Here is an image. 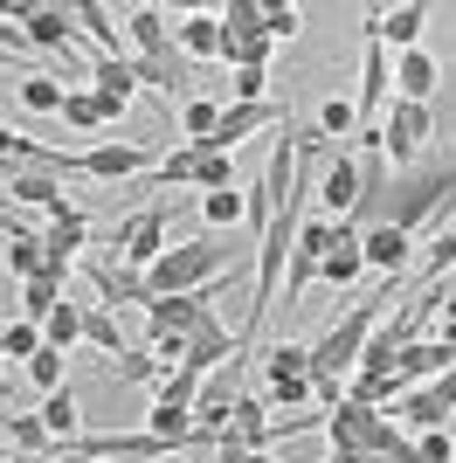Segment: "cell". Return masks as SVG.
I'll return each instance as SVG.
<instances>
[{
  "label": "cell",
  "instance_id": "cell-1",
  "mask_svg": "<svg viewBox=\"0 0 456 463\" xmlns=\"http://www.w3.org/2000/svg\"><path fill=\"white\" fill-rule=\"evenodd\" d=\"M456 214V153H422L415 166H401L387 180V229L401 235H422V229H442Z\"/></svg>",
  "mask_w": 456,
  "mask_h": 463
},
{
  "label": "cell",
  "instance_id": "cell-14",
  "mask_svg": "<svg viewBox=\"0 0 456 463\" xmlns=\"http://www.w3.org/2000/svg\"><path fill=\"white\" fill-rule=\"evenodd\" d=\"M222 443L235 449H270L277 443V415H270L256 394H235V408H228V429H222Z\"/></svg>",
  "mask_w": 456,
  "mask_h": 463
},
{
  "label": "cell",
  "instance_id": "cell-22",
  "mask_svg": "<svg viewBox=\"0 0 456 463\" xmlns=\"http://www.w3.org/2000/svg\"><path fill=\"white\" fill-rule=\"evenodd\" d=\"M173 49H180V56H222V14H208V7H201V14H180L173 21Z\"/></svg>",
  "mask_w": 456,
  "mask_h": 463
},
{
  "label": "cell",
  "instance_id": "cell-18",
  "mask_svg": "<svg viewBox=\"0 0 456 463\" xmlns=\"http://www.w3.org/2000/svg\"><path fill=\"white\" fill-rule=\"evenodd\" d=\"M0 229H7V242H0V263H7V277H21V284H35L49 263H42V229H21L14 214H0Z\"/></svg>",
  "mask_w": 456,
  "mask_h": 463
},
{
  "label": "cell",
  "instance_id": "cell-53",
  "mask_svg": "<svg viewBox=\"0 0 456 463\" xmlns=\"http://www.w3.org/2000/svg\"><path fill=\"white\" fill-rule=\"evenodd\" d=\"M0 463H7V449H0Z\"/></svg>",
  "mask_w": 456,
  "mask_h": 463
},
{
  "label": "cell",
  "instance_id": "cell-50",
  "mask_svg": "<svg viewBox=\"0 0 456 463\" xmlns=\"http://www.w3.org/2000/svg\"><path fill=\"white\" fill-rule=\"evenodd\" d=\"M436 339H442V346H450V353H456V318H450V326H442V332H436Z\"/></svg>",
  "mask_w": 456,
  "mask_h": 463
},
{
  "label": "cell",
  "instance_id": "cell-17",
  "mask_svg": "<svg viewBox=\"0 0 456 463\" xmlns=\"http://www.w3.org/2000/svg\"><path fill=\"white\" fill-rule=\"evenodd\" d=\"M7 201H21V208H42L49 222H62V214H76V201L62 194V180H49V174H7Z\"/></svg>",
  "mask_w": 456,
  "mask_h": 463
},
{
  "label": "cell",
  "instance_id": "cell-12",
  "mask_svg": "<svg viewBox=\"0 0 456 463\" xmlns=\"http://www.w3.org/2000/svg\"><path fill=\"white\" fill-rule=\"evenodd\" d=\"M21 35H28V49H42V56H62V70L76 62V14L70 7H28V14H21Z\"/></svg>",
  "mask_w": 456,
  "mask_h": 463
},
{
  "label": "cell",
  "instance_id": "cell-48",
  "mask_svg": "<svg viewBox=\"0 0 456 463\" xmlns=\"http://www.w3.org/2000/svg\"><path fill=\"white\" fill-rule=\"evenodd\" d=\"M214 463H277L270 449H235V443H222L214 449Z\"/></svg>",
  "mask_w": 456,
  "mask_h": 463
},
{
  "label": "cell",
  "instance_id": "cell-43",
  "mask_svg": "<svg viewBox=\"0 0 456 463\" xmlns=\"http://www.w3.org/2000/svg\"><path fill=\"white\" fill-rule=\"evenodd\" d=\"M194 166H201V153H194V146H180V153H166L159 166H152V180H159V187H173V180H187V187H194Z\"/></svg>",
  "mask_w": 456,
  "mask_h": 463
},
{
  "label": "cell",
  "instance_id": "cell-2",
  "mask_svg": "<svg viewBox=\"0 0 456 463\" xmlns=\"http://www.w3.org/2000/svg\"><path fill=\"white\" fill-rule=\"evenodd\" d=\"M235 270H242V250H228V235H194V242H166V256L146 270V284L152 298H187V290H214Z\"/></svg>",
  "mask_w": 456,
  "mask_h": 463
},
{
  "label": "cell",
  "instance_id": "cell-52",
  "mask_svg": "<svg viewBox=\"0 0 456 463\" xmlns=\"http://www.w3.org/2000/svg\"><path fill=\"white\" fill-rule=\"evenodd\" d=\"M0 360H7V318H0Z\"/></svg>",
  "mask_w": 456,
  "mask_h": 463
},
{
  "label": "cell",
  "instance_id": "cell-28",
  "mask_svg": "<svg viewBox=\"0 0 456 463\" xmlns=\"http://www.w3.org/2000/svg\"><path fill=\"white\" fill-rule=\"evenodd\" d=\"M62 90H70V83H56V77H49V70H28L14 97H21V111H35V118H49V111L62 118Z\"/></svg>",
  "mask_w": 456,
  "mask_h": 463
},
{
  "label": "cell",
  "instance_id": "cell-4",
  "mask_svg": "<svg viewBox=\"0 0 456 463\" xmlns=\"http://www.w3.org/2000/svg\"><path fill=\"white\" fill-rule=\"evenodd\" d=\"M429 132H436V118H429V104H408V97H394L387 111H380V153H387V166H415L422 153H429Z\"/></svg>",
  "mask_w": 456,
  "mask_h": 463
},
{
  "label": "cell",
  "instance_id": "cell-19",
  "mask_svg": "<svg viewBox=\"0 0 456 463\" xmlns=\"http://www.w3.org/2000/svg\"><path fill=\"white\" fill-rule=\"evenodd\" d=\"M318 277H325V284H339V290H353V284L366 277V256H360V229H346V222H332V250H325Z\"/></svg>",
  "mask_w": 456,
  "mask_h": 463
},
{
  "label": "cell",
  "instance_id": "cell-11",
  "mask_svg": "<svg viewBox=\"0 0 456 463\" xmlns=\"http://www.w3.org/2000/svg\"><path fill=\"white\" fill-rule=\"evenodd\" d=\"M325 250H332V222H304V229H298V250H290V263H284V311L304 298V284H318Z\"/></svg>",
  "mask_w": 456,
  "mask_h": 463
},
{
  "label": "cell",
  "instance_id": "cell-29",
  "mask_svg": "<svg viewBox=\"0 0 456 463\" xmlns=\"http://www.w3.org/2000/svg\"><path fill=\"white\" fill-rule=\"evenodd\" d=\"M56 305H62V277L42 270L35 284H21V318H28V326H49V318H56Z\"/></svg>",
  "mask_w": 456,
  "mask_h": 463
},
{
  "label": "cell",
  "instance_id": "cell-46",
  "mask_svg": "<svg viewBox=\"0 0 456 463\" xmlns=\"http://www.w3.org/2000/svg\"><path fill=\"white\" fill-rule=\"evenodd\" d=\"M298 28H304V14L290 7V0H284V7H263V35H270V42H290Z\"/></svg>",
  "mask_w": 456,
  "mask_h": 463
},
{
  "label": "cell",
  "instance_id": "cell-49",
  "mask_svg": "<svg viewBox=\"0 0 456 463\" xmlns=\"http://www.w3.org/2000/svg\"><path fill=\"white\" fill-rule=\"evenodd\" d=\"M0 415H14V381H7V367H0Z\"/></svg>",
  "mask_w": 456,
  "mask_h": 463
},
{
  "label": "cell",
  "instance_id": "cell-41",
  "mask_svg": "<svg viewBox=\"0 0 456 463\" xmlns=\"http://www.w3.org/2000/svg\"><path fill=\"white\" fill-rule=\"evenodd\" d=\"M318 132H325V138H360V111H353L346 97H332V104L318 111Z\"/></svg>",
  "mask_w": 456,
  "mask_h": 463
},
{
  "label": "cell",
  "instance_id": "cell-36",
  "mask_svg": "<svg viewBox=\"0 0 456 463\" xmlns=\"http://www.w3.org/2000/svg\"><path fill=\"white\" fill-rule=\"evenodd\" d=\"M284 373H311V346H290V339H277V346L263 353V381H284Z\"/></svg>",
  "mask_w": 456,
  "mask_h": 463
},
{
  "label": "cell",
  "instance_id": "cell-9",
  "mask_svg": "<svg viewBox=\"0 0 456 463\" xmlns=\"http://www.w3.org/2000/svg\"><path fill=\"white\" fill-rule=\"evenodd\" d=\"M214 311V290H187V298H152L146 305V339H187Z\"/></svg>",
  "mask_w": 456,
  "mask_h": 463
},
{
  "label": "cell",
  "instance_id": "cell-33",
  "mask_svg": "<svg viewBox=\"0 0 456 463\" xmlns=\"http://www.w3.org/2000/svg\"><path fill=\"white\" fill-rule=\"evenodd\" d=\"M214 125H222V104H214V97H187V104H180V132H187V146H208Z\"/></svg>",
  "mask_w": 456,
  "mask_h": 463
},
{
  "label": "cell",
  "instance_id": "cell-35",
  "mask_svg": "<svg viewBox=\"0 0 456 463\" xmlns=\"http://www.w3.org/2000/svg\"><path fill=\"white\" fill-rule=\"evenodd\" d=\"M249 35H263V7H256V0H228L222 7V42H249Z\"/></svg>",
  "mask_w": 456,
  "mask_h": 463
},
{
  "label": "cell",
  "instance_id": "cell-42",
  "mask_svg": "<svg viewBox=\"0 0 456 463\" xmlns=\"http://www.w3.org/2000/svg\"><path fill=\"white\" fill-rule=\"evenodd\" d=\"M28 381H35L42 394H56V387H62V353L49 346V339H42V353H35V360H28Z\"/></svg>",
  "mask_w": 456,
  "mask_h": 463
},
{
  "label": "cell",
  "instance_id": "cell-13",
  "mask_svg": "<svg viewBox=\"0 0 456 463\" xmlns=\"http://www.w3.org/2000/svg\"><path fill=\"white\" fill-rule=\"evenodd\" d=\"M228 360H235V326H228L222 311H208V318L187 332V360H180V367L214 373V367H228Z\"/></svg>",
  "mask_w": 456,
  "mask_h": 463
},
{
  "label": "cell",
  "instance_id": "cell-7",
  "mask_svg": "<svg viewBox=\"0 0 456 463\" xmlns=\"http://www.w3.org/2000/svg\"><path fill=\"white\" fill-rule=\"evenodd\" d=\"M104 256H118V263H132V270H152L159 256H166V201H152V208H138L125 229L111 235V250Z\"/></svg>",
  "mask_w": 456,
  "mask_h": 463
},
{
  "label": "cell",
  "instance_id": "cell-24",
  "mask_svg": "<svg viewBox=\"0 0 456 463\" xmlns=\"http://www.w3.org/2000/svg\"><path fill=\"white\" fill-rule=\"evenodd\" d=\"M422 21H429L422 0H408V7H380V42H394V56H408V49H422Z\"/></svg>",
  "mask_w": 456,
  "mask_h": 463
},
{
  "label": "cell",
  "instance_id": "cell-8",
  "mask_svg": "<svg viewBox=\"0 0 456 463\" xmlns=\"http://www.w3.org/2000/svg\"><path fill=\"white\" fill-rule=\"evenodd\" d=\"M83 70H90V90H97V104H104V125H125V111H132V97H138L132 56H90Z\"/></svg>",
  "mask_w": 456,
  "mask_h": 463
},
{
  "label": "cell",
  "instance_id": "cell-3",
  "mask_svg": "<svg viewBox=\"0 0 456 463\" xmlns=\"http://www.w3.org/2000/svg\"><path fill=\"white\" fill-rule=\"evenodd\" d=\"M325 449H332V457H394V463H422L415 443L394 429V415H387V408H360V402L325 408Z\"/></svg>",
  "mask_w": 456,
  "mask_h": 463
},
{
  "label": "cell",
  "instance_id": "cell-40",
  "mask_svg": "<svg viewBox=\"0 0 456 463\" xmlns=\"http://www.w3.org/2000/svg\"><path fill=\"white\" fill-rule=\"evenodd\" d=\"M194 187H201V194H228V187H235V166H228V153H201V166H194Z\"/></svg>",
  "mask_w": 456,
  "mask_h": 463
},
{
  "label": "cell",
  "instance_id": "cell-5",
  "mask_svg": "<svg viewBox=\"0 0 456 463\" xmlns=\"http://www.w3.org/2000/svg\"><path fill=\"white\" fill-rule=\"evenodd\" d=\"M76 263H83V277H90V290H97V305H104V311L152 305V284H146V270H132V263H118V256H104V250H83Z\"/></svg>",
  "mask_w": 456,
  "mask_h": 463
},
{
  "label": "cell",
  "instance_id": "cell-10",
  "mask_svg": "<svg viewBox=\"0 0 456 463\" xmlns=\"http://www.w3.org/2000/svg\"><path fill=\"white\" fill-rule=\"evenodd\" d=\"M152 174V153L138 146V138H104V146H90L83 153V180H146Z\"/></svg>",
  "mask_w": 456,
  "mask_h": 463
},
{
  "label": "cell",
  "instance_id": "cell-54",
  "mask_svg": "<svg viewBox=\"0 0 456 463\" xmlns=\"http://www.w3.org/2000/svg\"><path fill=\"white\" fill-rule=\"evenodd\" d=\"M0 62H7V56H0Z\"/></svg>",
  "mask_w": 456,
  "mask_h": 463
},
{
  "label": "cell",
  "instance_id": "cell-34",
  "mask_svg": "<svg viewBox=\"0 0 456 463\" xmlns=\"http://www.w3.org/2000/svg\"><path fill=\"white\" fill-rule=\"evenodd\" d=\"M42 339H49V346H56V353L83 346V305H70V298H62V305H56V318L42 326Z\"/></svg>",
  "mask_w": 456,
  "mask_h": 463
},
{
  "label": "cell",
  "instance_id": "cell-39",
  "mask_svg": "<svg viewBox=\"0 0 456 463\" xmlns=\"http://www.w3.org/2000/svg\"><path fill=\"white\" fill-rule=\"evenodd\" d=\"M201 381H208V373H194V367H173L166 381H159V402H166V408H187V415H194V394H201Z\"/></svg>",
  "mask_w": 456,
  "mask_h": 463
},
{
  "label": "cell",
  "instance_id": "cell-45",
  "mask_svg": "<svg viewBox=\"0 0 456 463\" xmlns=\"http://www.w3.org/2000/svg\"><path fill=\"white\" fill-rule=\"evenodd\" d=\"M228 90H235V104H270V70H235Z\"/></svg>",
  "mask_w": 456,
  "mask_h": 463
},
{
  "label": "cell",
  "instance_id": "cell-30",
  "mask_svg": "<svg viewBox=\"0 0 456 463\" xmlns=\"http://www.w3.org/2000/svg\"><path fill=\"white\" fill-rule=\"evenodd\" d=\"M146 381H166V367L152 360V346H125L111 360V387H146Z\"/></svg>",
  "mask_w": 456,
  "mask_h": 463
},
{
  "label": "cell",
  "instance_id": "cell-31",
  "mask_svg": "<svg viewBox=\"0 0 456 463\" xmlns=\"http://www.w3.org/2000/svg\"><path fill=\"white\" fill-rule=\"evenodd\" d=\"M83 346H97V353H125V326H118V311H104V305H83Z\"/></svg>",
  "mask_w": 456,
  "mask_h": 463
},
{
  "label": "cell",
  "instance_id": "cell-44",
  "mask_svg": "<svg viewBox=\"0 0 456 463\" xmlns=\"http://www.w3.org/2000/svg\"><path fill=\"white\" fill-rule=\"evenodd\" d=\"M42 353V326H28V318H7V360H35Z\"/></svg>",
  "mask_w": 456,
  "mask_h": 463
},
{
  "label": "cell",
  "instance_id": "cell-23",
  "mask_svg": "<svg viewBox=\"0 0 456 463\" xmlns=\"http://www.w3.org/2000/svg\"><path fill=\"white\" fill-rule=\"evenodd\" d=\"M70 14H76V28H90L97 56H125V28H118V14L104 7V0H76Z\"/></svg>",
  "mask_w": 456,
  "mask_h": 463
},
{
  "label": "cell",
  "instance_id": "cell-38",
  "mask_svg": "<svg viewBox=\"0 0 456 463\" xmlns=\"http://www.w3.org/2000/svg\"><path fill=\"white\" fill-rule=\"evenodd\" d=\"M270 402L284 408V415H304V408H318V402H311V373H284V381H270Z\"/></svg>",
  "mask_w": 456,
  "mask_h": 463
},
{
  "label": "cell",
  "instance_id": "cell-6",
  "mask_svg": "<svg viewBox=\"0 0 456 463\" xmlns=\"http://www.w3.org/2000/svg\"><path fill=\"white\" fill-rule=\"evenodd\" d=\"M284 125H290V97H270V104H228L222 125H214V138H208V146H194V153H235L242 138L284 132Z\"/></svg>",
  "mask_w": 456,
  "mask_h": 463
},
{
  "label": "cell",
  "instance_id": "cell-37",
  "mask_svg": "<svg viewBox=\"0 0 456 463\" xmlns=\"http://www.w3.org/2000/svg\"><path fill=\"white\" fill-rule=\"evenodd\" d=\"M201 222H208V235L235 229V222H242V194H235V187H228V194H201Z\"/></svg>",
  "mask_w": 456,
  "mask_h": 463
},
{
  "label": "cell",
  "instance_id": "cell-20",
  "mask_svg": "<svg viewBox=\"0 0 456 463\" xmlns=\"http://www.w3.org/2000/svg\"><path fill=\"white\" fill-rule=\"evenodd\" d=\"M408 250H415V235L387 229V222L360 235V256H366V270H380V277H401V270H408Z\"/></svg>",
  "mask_w": 456,
  "mask_h": 463
},
{
  "label": "cell",
  "instance_id": "cell-51",
  "mask_svg": "<svg viewBox=\"0 0 456 463\" xmlns=\"http://www.w3.org/2000/svg\"><path fill=\"white\" fill-rule=\"evenodd\" d=\"M436 235H450V242H456V214H450V222H442V229H436Z\"/></svg>",
  "mask_w": 456,
  "mask_h": 463
},
{
  "label": "cell",
  "instance_id": "cell-27",
  "mask_svg": "<svg viewBox=\"0 0 456 463\" xmlns=\"http://www.w3.org/2000/svg\"><path fill=\"white\" fill-rule=\"evenodd\" d=\"M125 35H132L138 56H159V49H173V21L159 14V7H132V14H125Z\"/></svg>",
  "mask_w": 456,
  "mask_h": 463
},
{
  "label": "cell",
  "instance_id": "cell-16",
  "mask_svg": "<svg viewBox=\"0 0 456 463\" xmlns=\"http://www.w3.org/2000/svg\"><path fill=\"white\" fill-rule=\"evenodd\" d=\"M132 70H138V90H159L166 104H187V56L180 49H159V56H132Z\"/></svg>",
  "mask_w": 456,
  "mask_h": 463
},
{
  "label": "cell",
  "instance_id": "cell-21",
  "mask_svg": "<svg viewBox=\"0 0 456 463\" xmlns=\"http://www.w3.org/2000/svg\"><path fill=\"white\" fill-rule=\"evenodd\" d=\"M436 56L429 49H408V56H394V97H408V104H429V90H436Z\"/></svg>",
  "mask_w": 456,
  "mask_h": 463
},
{
  "label": "cell",
  "instance_id": "cell-25",
  "mask_svg": "<svg viewBox=\"0 0 456 463\" xmlns=\"http://www.w3.org/2000/svg\"><path fill=\"white\" fill-rule=\"evenodd\" d=\"M42 429H49V436H56V443H76V436H83V415H76V387L62 381L56 394H42Z\"/></svg>",
  "mask_w": 456,
  "mask_h": 463
},
{
  "label": "cell",
  "instance_id": "cell-32",
  "mask_svg": "<svg viewBox=\"0 0 456 463\" xmlns=\"http://www.w3.org/2000/svg\"><path fill=\"white\" fill-rule=\"evenodd\" d=\"M62 125H76V132H111V125H104V104H97V90H83V83H70V90H62Z\"/></svg>",
  "mask_w": 456,
  "mask_h": 463
},
{
  "label": "cell",
  "instance_id": "cell-26",
  "mask_svg": "<svg viewBox=\"0 0 456 463\" xmlns=\"http://www.w3.org/2000/svg\"><path fill=\"white\" fill-rule=\"evenodd\" d=\"M0 429H7V443L21 449V463H42L49 457V449H56V436H49V429H42V415H0Z\"/></svg>",
  "mask_w": 456,
  "mask_h": 463
},
{
  "label": "cell",
  "instance_id": "cell-15",
  "mask_svg": "<svg viewBox=\"0 0 456 463\" xmlns=\"http://www.w3.org/2000/svg\"><path fill=\"white\" fill-rule=\"evenodd\" d=\"M318 201L332 214H353V201H360V153H325V166H318Z\"/></svg>",
  "mask_w": 456,
  "mask_h": 463
},
{
  "label": "cell",
  "instance_id": "cell-47",
  "mask_svg": "<svg viewBox=\"0 0 456 463\" xmlns=\"http://www.w3.org/2000/svg\"><path fill=\"white\" fill-rule=\"evenodd\" d=\"M415 457H422V463H456V436H450V429H422Z\"/></svg>",
  "mask_w": 456,
  "mask_h": 463
}]
</instances>
